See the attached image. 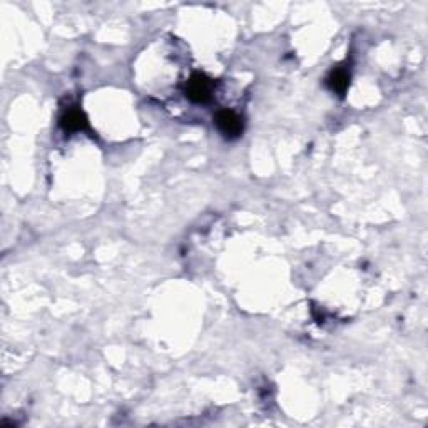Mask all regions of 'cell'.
I'll return each instance as SVG.
<instances>
[{
    "label": "cell",
    "mask_w": 428,
    "mask_h": 428,
    "mask_svg": "<svg viewBox=\"0 0 428 428\" xmlns=\"http://www.w3.org/2000/svg\"><path fill=\"white\" fill-rule=\"evenodd\" d=\"M214 82L207 75L196 72L189 77V81L184 86V94L189 101L194 104H206L213 97Z\"/></svg>",
    "instance_id": "obj_1"
},
{
    "label": "cell",
    "mask_w": 428,
    "mask_h": 428,
    "mask_svg": "<svg viewBox=\"0 0 428 428\" xmlns=\"http://www.w3.org/2000/svg\"><path fill=\"white\" fill-rule=\"evenodd\" d=\"M214 124L219 129V132L229 139L240 138L243 134V119L236 112L229 111V109H223V111L216 112Z\"/></svg>",
    "instance_id": "obj_2"
},
{
    "label": "cell",
    "mask_w": 428,
    "mask_h": 428,
    "mask_svg": "<svg viewBox=\"0 0 428 428\" xmlns=\"http://www.w3.org/2000/svg\"><path fill=\"white\" fill-rule=\"evenodd\" d=\"M60 126L66 132H79L86 131L89 127V123H87V117L81 109H69L60 117Z\"/></svg>",
    "instance_id": "obj_3"
},
{
    "label": "cell",
    "mask_w": 428,
    "mask_h": 428,
    "mask_svg": "<svg viewBox=\"0 0 428 428\" xmlns=\"http://www.w3.org/2000/svg\"><path fill=\"white\" fill-rule=\"evenodd\" d=\"M327 84L333 92L343 96V94L347 92L348 86H350V72H348L347 69H343V67H336V69H333L331 72H329Z\"/></svg>",
    "instance_id": "obj_4"
}]
</instances>
